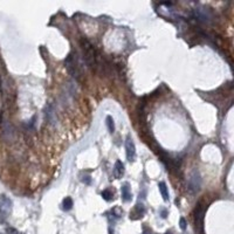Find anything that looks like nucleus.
Here are the masks:
<instances>
[{
    "label": "nucleus",
    "instance_id": "f257e3e1",
    "mask_svg": "<svg viewBox=\"0 0 234 234\" xmlns=\"http://www.w3.org/2000/svg\"><path fill=\"white\" fill-rule=\"evenodd\" d=\"M81 45H82V48L84 50V59H86L87 65L89 67H94V65L96 63V56H95L94 47L87 40H82Z\"/></svg>",
    "mask_w": 234,
    "mask_h": 234
},
{
    "label": "nucleus",
    "instance_id": "f03ea898",
    "mask_svg": "<svg viewBox=\"0 0 234 234\" xmlns=\"http://www.w3.org/2000/svg\"><path fill=\"white\" fill-rule=\"evenodd\" d=\"M12 210V201L11 199H8L7 197L2 195L0 199V221L6 220V218L8 217V214L11 213Z\"/></svg>",
    "mask_w": 234,
    "mask_h": 234
},
{
    "label": "nucleus",
    "instance_id": "7ed1b4c3",
    "mask_svg": "<svg viewBox=\"0 0 234 234\" xmlns=\"http://www.w3.org/2000/svg\"><path fill=\"white\" fill-rule=\"evenodd\" d=\"M201 186V178H200V174L198 171H193L192 174L188 178V190L190 192L192 193H195L200 190Z\"/></svg>",
    "mask_w": 234,
    "mask_h": 234
},
{
    "label": "nucleus",
    "instance_id": "20e7f679",
    "mask_svg": "<svg viewBox=\"0 0 234 234\" xmlns=\"http://www.w3.org/2000/svg\"><path fill=\"white\" fill-rule=\"evenodd\" d=\"M125 151H127V158L129 162H134L136 159V147L131 137L128 136L125 140Z\"/></svg>",
    "mask_w": 234,
    "mask_h": 234
},
{
    "label": "nucleus",
    "instance_id": "39448f33",
    "mask_svg": "<svg viewBox=\"0 0 234 234\" xmlns=\"http://www.w3.org/2000/svg\"><path fill=\"white\" fill-rule=\"evenodd\" d=\"M66 66H67L69 73L73 76H79L80 72H79V63L76 62V58L74 59L73 55H69L67 61H66Z\"/></svg>",
    "mask_w": 234,
    "mask_h": 234
},
{
    "label": "nucleus",
    "instance_id": "423d86ee",
    "mask_svg": "<svg viewBox=\"0 0 234 234\" xmlns=\"http://www.w3.org/2000/svg\"><path fill=\"white\" fill-rule=\"evenodd\" d=\"M194 17L198 19V20L202 21V22H207L211 19V14L208 12L207 9L205 8H195L194 9Z\"/></svg>",
    "mask_w": 234,
    "mask_h": 234
},
{
    "label": "nucleus",
    "instance_id": "0eeeda50",
    "mask_svg": "<svg viewBox=\"0 0 234 234\" xmlns=\"http://www.w3.org/2000/svg\"><path fill=\"white\" fill-rule=\"evenodd\" d=\"M121 191H122V199H123V200L127 201V202L131 200L132 194H131V192H130V186H129L128 183H124V184L122 185Z\"/></svg>",
    "mask_w": 234,
    "mask_h": 234
},
{
    "label": "nucleus",
    "instance_id": "6e6552de",
    "mask_svg": "<svg viewBox=\"0 0 234 234\" xmlns=\"http://www.w3.org/2000/svg\"><path fill=\"white\" fill-rule=\"evenodd\" d=\"M123 174H124V165H123V163H122L121 161H117L116 163H115V166H114L115 178L120 179V178H122Z\"/></svg>",
    "mask_w": 234,
    "mask_h": 234
},
{
    "label": "nucleus",
    "instance_id": "1a4fd4ad",
    "mask_svg": "<svg viewBox=\"0 0 234 234\" xmlns=\"http://www.w3.org/2000/svg\"><path fill=\"white\" fill-rule=\"evenodd\" d=\"M202 219H204V211L200 207V205H198V210H195V224L197 227L202 229Z\"/></svg>",
    "mask_w": 234,
    "mask_h": 234
},
{
    "label": "nucleus",
    "instance_id": "9d476101",
    "mask_svg": "<svg viewBox=\"0 0 234 234\" xmlns=\"http://www.w3.org/2000/svg\"><path fill=\"white\" fill-rule=\"evenodd\" d=\"M144 212H145L144 206H143L142 204H140V205L139 204H137V205H136V207H135V211L130 214V218H132L135 214L137 215V217H136V219H137V218H142V217H143V214H144Z\"/></svg>",
    "mask_w": 234,
    "mask_h": 234
},
{
    "label": "nucleus",
    "instance_id": "9b49d317",
    "mask_svg": "<svg viewBox=\"0 0 234 234\" xmlns=\"http://www.w3.org/2000/svg\"><path fill=\"white\" fill-rule=\"evenodd\" d=\"M158 187H159V192H161L163 199H164L165 201H167L169 200V192H167L166 184H165L164 181H161V183L158 184Z\"/></svg>",
    "mask_w": 234,
    "mask_h": 234
},
{
    "label": "nucleus",
    "instance_id": "f8f14e48",
    "mask_svg": "<svg viewBox=\"0 0 234 234\" xmlns=\"http://www.w3.org/2000/svg\"><path fill=\"white\" fill-rule=\"evenodd\" d=\"M72 207H73V199L69 198V197L65 198V199H63V202H62V208H63L65 211H69V210H72Z\"/></svg>",
    "mask_w": 234,
    "mask_h": 234
},
{
    "label": "nucleus",
    "instance_id": "ddd939ff",
    "mask_svg": "<svg viewBox=\"0 0 234 234\" xmlns=\"http://www.w3.org/2000/svg\"><path fill=\"white\" fill-rule=\"evenodd\" d=\"M107 127H108V130H109V132H114L115 131V123H114V120H113V117L111 116H108L107 117Z\"/></svg>",
    "mask_w": 234,
    "mask_h": 234
},
{
    "label": "nucleus",
    "instance_id": "4468645a",
    "mask_svg": "<svg viewBox=\"0 0 234 234\" xmlns=\"http://www.w3.org/2000/svg\"><path fill=\"white\" fill-rule=\"evenodd\" d=\"M101 195H102V198H103L104 200H107V201H110L114 198V193H113L110 190H104Z\"/></svg>",
    "mask_w": 234,
    "mask_h": 234
},
{
    "label": "nucleus",
    "instance_id": "2eb2a0df",
    "mask_svg": "<svg viewBox=\"0 0 234 234\" xmlns=\"http://www.w3.org/2000/svg\"><path fill=\"white\" fill-rule=\"evenodd\" d=\"M6 232H7V234H21L18 229H15V228H13V227H7Z\"/></svg>",
    "mask_w": 234,
    "mask_h": 234
},
{
    "label": "nucleus",
    "instance_id": "dca6fc26",
    "mask_svg": "<svg viewBox=\"0 0 234 234\" xmlns=\"http://www.w3.org/2000/svg\"><path fill=\"white\" fill-rule=\"evenodd\" d=\"M179 225H180V228L183 229V231H185L187 227V222L186 220L184 219V218H180V220H179Z\"/></svg>",
    "mask_w": 234,
    "mask_h": 234
},
{
    "label": "nucleus",
    "instance_id": "f3484780",
    "mask_svg": "<svg viewBox=\"0 0 234 234\" xmlns=\"http://www.w3.org/2000/svg\"><path fill=\"white\" fill-rule=\"evenodd\" d=\"M81 180L83 181V183H86V184H90V181H91V178H90L89 176H86V177L81 178Z\"/></svg>",
    "mask_w": 234,
    "mask_h": 234
},
{
    "label": "nucleus",
    "instance_id": "a211bd4d",
    "mask_svg": "<svg viewBox=\"0 0 234 234\" xmlns=\"http://www.w3.org/2000/svg\"><path fill=\"white\" fill-rule=\"evenodd\" d=\"M166 217H167V212L165 211V210H163V211H162V218H164V219H165Z\"/></svg>",
    "mask_w": 234,
    "mask_h": 234
},
{
    "label": "nucleus",
    "instance_id": "6ab92c4d",
    "mask_svg": "<svg viewBox=\"0 0 234 234\" xmlns=\"http://www.w3.org/2000/svg\"><path fill=\"white\" fill-rule=\"evenodd\" d=\"M143 234H152V233H151V231H150V229H147V228H145V229L143 231Z\"/></svg>",
    "mask_w": 234,
    "mask_h": 234
},
{
    "label": "nucleus",
    "instance_id": "aec40b11",
    "mask_svg": "<svg viewBox=\"0 0 234 234\" xmlns=\"http://www.w3.org/2000/svg\"><path fill=\"white\" fill-rule=\"evenodd\" d=\"M0 234H1V233H0Z\"/></svg>",
    "mask_w": 234,
    "mask_h": 234
}]
</instances>
